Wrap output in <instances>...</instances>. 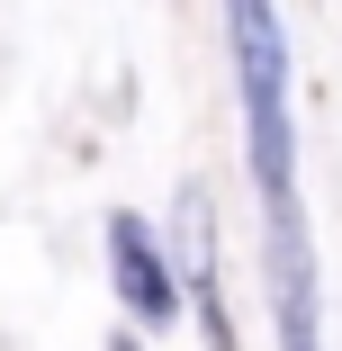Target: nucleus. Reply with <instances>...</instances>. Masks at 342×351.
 I'll list each match as a JSON object with an SVG mask.
<instances>
[{
	"mask_svg": "<svg viewBox=\"0 0 342 351\" xmlns=\"http://www.w3.org/2000/svg\"><path fill=\"white\" fill-rule=\"evenodd\" d=\"M234 27V82H243V135H252V180L270 207V234H306L297 207V117H289V36L270 19V0H225Z\"/></svg>",
	"mask_w": 342,
	"mask_h": 351,
	"instance_id": "f257e3e1",
	"label": "nucleus"
},
{
	"mask_svg": "<svg viewBox=\"0 0 342 351\" xmlns=\"http://www.w3.org/2000/svg\"><path fill=\"white\" fill-rule=\"evenodd\" d=\"M117 351H135V342H117Z\"/></svg>",
	"mask_w": 342,
	"mask_h": 351,
	"instance_id": "7ed1b4c3",
	"label": "nucleus"
},
{
	"mask_svg": "<svg viewBox=\"0 0 342 351\" xmlns=\"http://www.w3.org/2000/svg\"><path fill=\"white\" fill-rule=\"evenodd\" d=\"M108 270H117V298L135 306V324H171L180 315V289H171V270H162V252H154V234H145V217H108Z\"/></svg>",
	"mask_w": 342,
	"mask_h": 351,
	"instance_id": "f03ea898",
	"label": "nucleus"
}]
</instances>
